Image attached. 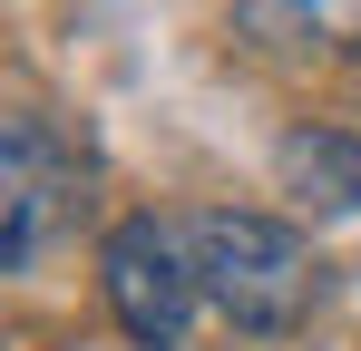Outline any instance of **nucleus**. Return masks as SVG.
<instances>
[{
    "label": "nucleus",
    "instance_id": "6",
    "mask_svg": "<svg viewBox=\"0 0 361 351\" xmlns=\"http://www.w3.org/2000/svg\"><path fill=\"white\" fill-rule=\"evenodd\" d=\"M68 351H98V342H68Z\"/></svg>",
    "mask_w": 361,
    "mask_h": 351
},
{
    "label": "nucleus",
    "instance_id": "2",
    "mask_svg": "<svg viewBox=\"0 0 361 351\" xmlns=\"http://www.w3.org/2000/svg\"><path fill=\"white\" fill-rule=\"evenodd\" d=\"M98 292H108V312L137 351H176L195 332V302H205L195 254L166 215H118L98 234Z\"/></svg>",
    "mask_w": 361,
    "mask_h": 351
},
{
    "label": "nucleus",
    "instance_id": "1",
    "mask_svg": "<svg viewBox=\"0 0 361 351\" xmlns=\"http://www.w3.org/2000/svg\"><path fill=\"white\" fill-rule=\"evenodd\" d=\"M185 254H195L205 302L235 332H293V322H312V302H322L312 244L283 215H264V205H205L185 225Z\"/></svg>",
    "mask_w": 361,
    "mask_h": 351
},
{
    "label": "nucleus",
    "instance_id": "3",
    "mask_svg": "<svg viewBox=\"0 0 361 351\" xmlns=\"http://www.w3.org/2000/svg\"><path fill=\"white\" fill-rule=\"evenodd\" d=\"M68 215H78V147H59L39 108H10L0 117V264L30 273Z\"/></svg>",
    "mask_w": 361,
    "mask_h": 351
},
{
    "label": "nucleus",
    "instance_id": "4",
    "mask_svg": "<svg viewBox=\"0 0 361 351\" xmlns=\"http://www.w3.org/2000/svg\"><path fill=\"white\" fill-rule=\"evenodd\" d=\"M274 176L312 215H361V137L352 127H293L274 147Z\"/></svg>",
    "mask_w": 361,
    "mask_h": 351
},
{
    "label": "nucleus",
    "instance_id": "5",
    "mask_svg": "<svg viewBox=\"0 0 361 351\" xmlns=\"http://www.w3.org/2000/svg\"><path fill=\"white\" fill-rule=\"evenodd\" d=\"M235 30L264 49H361V0H235Z\"/></svg>",
    "mask_w": 361,
    "mask_h": 351
}]
</instances>
